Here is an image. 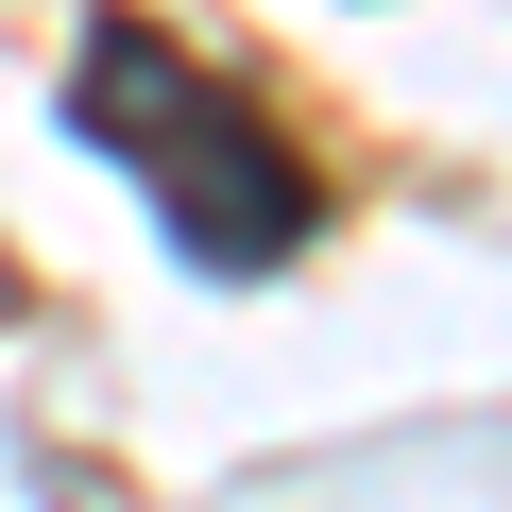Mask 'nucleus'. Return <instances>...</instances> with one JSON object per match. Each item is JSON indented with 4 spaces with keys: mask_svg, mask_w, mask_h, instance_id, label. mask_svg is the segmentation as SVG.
Here are the masks:
<instances>
[{
    "mask_svg": "<svg viewBox=\"0 0 512 512\" xmlns=\"http://www.w3.org/2000/svg\"><path fill=\"white\" fill-rule=\"evenodd\" d=\"M103 171H137V205L171 222V256L188 274H222V291H256V274H291V256L325 239V171L256 120V86L239 69H205L188 35H154V18H103L69 35V103H52Z\"/></svg>",
    "mask_w": 512,
    "mask_h": 512,
    "instance_id": "f257e3e1",
    "label": "nucleus"
}]
</instances>
